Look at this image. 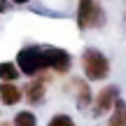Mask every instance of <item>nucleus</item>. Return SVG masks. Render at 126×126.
Here are the masks:
<instances>
[{"label":"nucleus","instance_id":"obj_1","mask_svg":"<svg viewBox=\"0 0 126 126\" xmlns=\"http://www.w3.org/2000/svg\"><path fill=\"white\" fill-rule=\"evenodd\" d=\"M16 65L21 70V75L26 77H37V75H45V72H51L49 61H47V49L40 45L21 47L16 54Z\"/></svg>","mask_w":126,"mask_h":126},{"label":"nucleus","instance_id":"obj_2","mask_svg":"<svg viewBox=\"0 0 126 126\" xmlns=\"http://www.w3.org/2000/svg\"><path fill=\"white\" fill-rule=\"evenodd\" d=\"M79 63H82V72L89 82H103L110 75V59L96 47H86L82 51Z\"/></svg>","mask_w":126,"mask_h":126},{"label":"nucleus","instance_id":"obj_3","mask_svg":"<svg viewBox=\"0 0 126 126\" xmlns=\"http://www.w3.org/2000/svg\"><path fill=\"white\" fill-rule=\"evenodd\" d=\"M105 26V9L98 0H77V28L96 31Z\"/></svg>","mask_w":126,"mask_h":126},{"label":"nucleus","instance_id":"obj_4","mask_svg":"<svg viewBox=\"0 0 126 126\" xmlns=\"http://www.w3.org/2000/svg\"><path fill=\"white\" fill-rule=\"evenodd\" d=\"M117 100H119V86L117 84L103 86V89L96 94V98H94V117H100V114L110 112Z\"/></svg>","mask_w":126,"mask_h":126},{"label":"nucleus","instance_id":"obj_5","mask_svg":"<svg viewBox=\"0 0 126 126\" xmlns=\"http://www.w3.org/2000/svg\"><path fill=\"white\" fill-rule=\"evenodd\" d=\"M47 49V61H49V70L54 75H68L72 68V56L61 47H45Z\"/></svg>","mask_w":126,"mask_h":126},{"label":"nucleus","instance_id":"obj_6","mask_svg":"<svg viewBox=\"0 0 126 126\" xmlns=\"http://www.w3.org/2000/svg\"><path fill=\"white\" fill-rule=\"evenodd\" d=\"M47 79H49V77L37 75V77H33L31 84L23 86V98H26V103H31V105H40L42 100L47 98Z\"/></svg>","mask_w":126,"mask_h":126},{"label":"nucleus","instance_id":"obj_7","mask_svg":"<svg viewBox=\"0 0 126 126\" xmlns=\"http://www.w3.org/2000/svg\"><path fill=\"white\" fill-rule=\"evenodd\" d=\"M68 89L75 94V100H77V108H89L91 103H94V96H91V86H89V79H79V77H75V79L70 82V86Z\"/></svg>","mask_w":126,"mask_h":126},{"label":"nucleus","instance_id":"obj_8","mask_svg":"<svg viewBox=\"0 0 126 126\" xmlns=\"http://www.w3.org/2000/svg\"><path fill=\"white\" fill-rule=\"evenodd\" d=\"M23 98V89L16 86V82H0V103L2 105H16Z\"/></svg>","mask_w":126,"mask_h":126},{"label":"nucleus","instance_id":"obj_9","mask_svg":"<svg viewBox=\"0 0 126 126\" xmlns=\"http://www.w3.org/2000/svg\"><path fill=\"white\" fill-rule=\"evenodd\" d=\"M21 77L16 61H2L0 63V82H16Z\"/></svg>","mask_w":126,"mask_h":126},{"label":"nucleus","instance_id":"obj_10","mask_svg":"<svg viewBox=\"0 0 126 126\" xmlns=\"http://www.w3.org/2000/svg\"><path fill=\"white\" fill-rule=\"evenodd\" d=\"M108 126H126V100L119 98L112 108V114L108 119Z\"/></svg>","mask_w":126,"mask_h":126},{"label":"nucleus","instance_id":"obj_11","mask_svg":"<svg viewBox=\"0 0 126 126\" xmlns=\"http://www.w3.org/2000/svg\"><path fill=\"white\" fill-rule=\"evenodd\" d=\"M12 126H37V117L31 110H21V112H16V117L12 119Z\"/></svg>","mask_w":126,"mask_h":126},{"label":"nucleus","instance_id":"obj_12","mask_svg":"<svg viewBox=\"0 0 126 126\" xmlns=\"http://www.w3.org/2000/svg\"><path fill=\"white\" fill-rule=\"evenodd\" d=\"M47 126H75V122H72L70 114H54Z\"/></svg>","mask_w":126,"mask_h":126},{"label":"nucleus","instance_id":"obj_13","mask_svg":"<svg viewBox=\"0 0 126 126\" xmlns=\"http://www.w3.org/2000/svg\"><path fill=\"white\" fill-rule=\"evenodd\" d=\"M7 7H9V2H7V0H0V14H2V12H7Z\"/></svg>","mask_w":126,"mask_h":126},{"label":"nucleus","instance_id":"obj_14","mask_svg":"<svg viewBox=\"0 0 126 126\" xmlns=\"http://www.w3.org/2000/svg\"><path fill=\"white\" fill-rule=\"evenodd\" d=\"M9 2H12V5H28L31 0H9Z\"/></svg>","mask_w":126,"mask_h":126},{"label":"nucleus","instance_id":"obj_15","mask_svg":"<svg viewBox=\"0 0 126 126\" xmlns=\"http://www.w3.org/2000/svg\"><path fill=\"white\" fill-rule=\"evenodd\" d=\"M0 126H12V122H0Z\"/></svg>","mask_w":126,"mask_h":126},{"label":"nucleus","instance_id":"obj_16","mask_svg":"<svg viewBox=\"0 0 126 126\" xmlns=\"http://www.w3.org/2000/svg\"><path fill=\"white\" fill-rule=\"evenodd\" d=\"M124 19H126V9H124Z\"/></svg>","mask_w":126,"mask_h":126}]
</instances>
